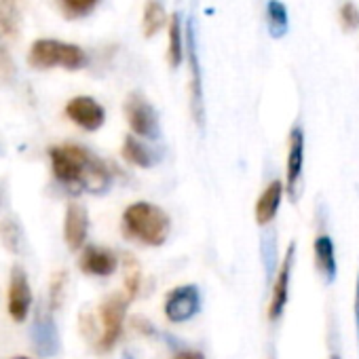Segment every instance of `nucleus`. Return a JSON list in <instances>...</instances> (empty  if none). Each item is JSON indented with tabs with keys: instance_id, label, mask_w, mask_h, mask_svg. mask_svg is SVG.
I'll list each match as a JSON object with an SVG mask.
<instances>
[{
	"instance_id": "obj_1",
	"label": "nucleus",
	"mask_w": 359,
	"mask_h": 359,
	"mask_svg": "<svg viewBox=\"0 0 359 359\" xmlns=\"http://www.w3.org/2000/svg\"><path fill=\"white\" fill-rule=\"evenodd\" d=\"M49 156L55 180L72 193L104 195L112 184V173L106 163L93 156L85 146L60 144L49 150Z\"/></svg>"
},
{
	"instance_id": "obj_2",
	"label": "nucleus",
	"mask_w": 359,
	"mask_h": 359,
	"mask_svg": "<svg viewBox=\"0 0 359 359\" xmlns=\"http://www.w3.org/2000/svg\"><path fill=\"white\" fill-rule=\"evenodd\" d=\"M123 233L142 245L161 248L169 239L171 218L150 201H135L123 212Z\"/></svg>"
},
{
	"instance_id": "obj_3",
	"label": "nucleus",
	"mask_w": 359,
	"mask_h": 359,
	"mask_svg": "<svg viewBox=\"0 0 359 359\" xmlns=\"http://www.w3.org/2000/svg\"><path fill=\"white\" fill-rule=\"evenodd\" d=\"M28 62L32 68L39 70H47V68L81 70L87 66V53L79 45L62 43L55 39H39L32 43Z\"/></svg>"
},
{
	"instance_id": "obj_4",
	"label": "nucleus",
	"mask_w": 359,
	"mask_h": 359,
	"mask_svg": "<svg viewBox=\"0 0 359 359\" xmlns=\"http://www.w3.org/2000/svg\"><path fill=\"white\" fill-rule=\"evenodd\" d=\"M125 116L131 127V131L146 140H158L161 127H158V114L154 106L137 91L129 93L125 100Z\"/></svg>"
},
{
	"instance_id": "obj_5",
	"label": "nucleus",
	"mask_w": 359,
	"mask_h": 359,
	"mask_svg": "<svg viewBox=\"0 0 359 359\" xmlns=\"http://www.w3.org/2000/svg\"><path fill=\"white\" fill-rule=\"evenodd\" d=\"M127 304H129V296H121L114 294L110 298H106L100 306V319H102V334L97 340V348L100 351H110L116 340L121 338L123 332V321H125V313H127Z\"/></svg>"
},
{
	"instance_id": "obj_6",
	"label": "nucleus",
	"mask_w": 359,
	"mask_h": 359,
	"mask_svg": "<svg viewBox=\"0 0 359 359\" xmlns=\"http://www.w3.org/2000/svg\"><path fill=\"white\" fill-rule=\"evenodd\" d=\"M163 311H165L167 321H171V323H184V321L193 319L201 311V292H199V287L193 285V283L173 287L165 298Z\"/></svg>"
},
{
	"instance_id": "obj_7",
	"label": "nucleus",
	"mask_w": 359,
	"mask_h": 359,
	"mask_svg": "<svg viewBox=\"0 0 359 359\" xmlns=\"http://www.w3.org/2000/svg\"><path fill=\"white\" fill-rule=\"evenodd\" d=\"M187 53H189V70H191V112L199 129L205 125V97H203V74L199 64V51L193 30V20L187 24Z\"/></svg>"
},
{
	"instance_id": "obj_8",
	"label": "nucleus",
	"mask_w": 359,
	"mask_h": 359,
	"mask_svg": "<svg viewBox=\"0 0 359 359\" xmlns=\"http://www.w3.org/2000/svg\"><path fill=\"white\" fill-rule=\"evenodd\" d=\"M304 173V131L300 125L292 127L287 142V161H285V191L292 201H298L302 191Z\"/></svg>"
},
{
	"instance_id": "obj_9",
	"label": "nucleus",
	"mask_w": 359,
	"mask_h": 359,
	"mask_svg": "<svg viewBox=\"0 0 359 359\" xmlns=\"http://www.w3.org/2000/svg\"><path fill=\"white\" fill-rule=\"evenodd\" d=\"M294 260H296V241L290 243L279 271L275 275L273 281V290H271V302H269V319L271 321H279L283 317V311L287 306L290 300V283H292V269H294Z\"/></svg>"
},
{
	"instance_id": "obj_10",
	"label": "nucleus",
	"mask_w": 359,
	"mask_h": 359,
	"mask_svg": "<svg viewBox=\"0 0 359 359\" xmlns=\"http://www.w3.org/2000/svg\"><path fill=\"white\" fill-rule=\"evenodd\" d=\"M32 344L41 357H55L60 353L62 342H60V332H57V323L53 319L51 309L41 306L36 311L34 321H32Z\"/></svg>"
},
{
	"instance_id": "obj_11",
	"label": "nucleus",
	"mask_w": 359,
	"mask_h": 359,
	"mask_svg": "<svg viewBox=\"0 0 359 359\" xmlns=\"http://www.w3.org/2000/svg\"><path fill=\"white\" fill-rule=\"evenodd\" d=\"M66 114L72 123L83 127L85 131H97L106 121V110L100 102H95L89 95L72 97L66 104Z\"/></svg>"
},
{
	"instance_id": "obj_12",
	"label": "nucleus",
	"mask_w": 359,
	"mask_h": 359,
	"mask_svg": "<svg viewBox=\"0 0 359 359\" xmlns=\"http://www.w3.org/2000/svg\"><path fill=\"white\" fill-rule=\"evenodd\" d=\"M32 306V290L28 275L22 266H13L11 281H9V315L15 321H26Z\"/></svg>"
},
{
	"instance_id": "obj_13",
	"label": "nucleus",
	"mask_w": 359,
	"mask_h": 359,
	"mask_svg": "<svg viewBox=\"0 0 359 359\" xmlns=\"http://www.w3.org/2000/svg\"><path fill=\"white\" fill-rule=\"evenodd\" d=\"M79 266L85 275L91 277H110L118 269V258L114 252L100 248V245H87L79 258Z\"/></svg>"
},
{
	"instance_id": "obj_14",
	"label": "nucleus",
	"mask_w": 359,
	"mask_h": 359,
	"mask_svg": "<svg viewBox=\"0 0 359 359\" xmlns=\"http://www.w3.org/2000/svg\"><path fill=\"white\" fill-rule=\"evenodd\" d=\"M89 233V214L87 208L81 203H70L66 210V220H64V239L72 252H79Z\"/></svg>"
},
{
	"instance_id": "obj_15",
	"label": "nucleus",
	"mask_w": 359,
	"mask_h": 359,
	"mask_svg": "<svg viewBox=\"0 0 359 359\" xmlns=\"http://www.w3.org/2000/svg\"><path fill=\"white\" fill-rule=\"evenodd\" d=\"M283 191H285L283 182L273 180V182L262 191V195L258 197L256 208H254V216H256V222L260 226H266L277 218L279 208H281V199H283Z\"/></svg>"
},
{
	"instance_id": "obj_16",
	"label": "nucleus",
	"mask_w": 359,
	"mask_h": 359,
	"mask_svg": "<svg viewBox=\"0 0 359 359\" xmlns=\"http://www.w3.org/2000/svg\"><path fill=\"white\" fill-rule=\"evenodd\" d=\"M313 254H315V266H317L319 275L327 283H334L336 273H338V262H336V248H334L332 237L317 235V239L313 243Z\"/></svg>"
},
{
	"instance_id": "obj_17",
	"label": "nucleus",
	"mask_w": 359,
	"mask_h": 359,
	"mask_svg": "<svg viewBox=\"0 0 359 359\" xmlns=\"http://www.w3.org/2000/svg\"><path fill=\"white\" fill-rule=\"evenodd\" d=\"M123 158L135 167L150 169L161 161V154L152 150L148 144H144L142 140H137L135 135H127L123 142Z\"/></svg>"
},
{
	"instance_id": "obj_18",
	"label": "nucleus",
	"mask_w": 359,
	"mask_h": 359,
	"mask_svg": "<svg viewBox=\"0 0 359 359\" xmlns=\"http://www.w3.org/2000/svg\"><path fill=\"white\" fill-rule=\"evenodd\" d=\"M22 28V11L18 0H0V36L18 39Z\"/></svg>"
},
{
	"instance_id": "obj_19",
	"label": "nucleus",
	"mask_w": 359,
	"mask_h": 359,
	"mask_svg": "<svg viewBox=\"0 0 359 359\" xmlns=\"http://www.w3.org/2000/svg\"><path fill=\"white\" fill-rule=\"evenodd\" d=\"M266 24H269V32L273 39H283L287 34L290 28V15L283 3L279 0H269L266 5Z\"/></svg>"
},
{
	"instance_id": "obj_20",
	"label": "nucleus",
	"mask_w": 359,
	"mask_h": 359,
	"mask_svg": "<svg viewBox=\"0 0 359 359\" xmlns=\"http://www.w3.org/2000/svg\"><path fill=\"white\" fill-rule=\"evenodd\" d=\"M184 41H182V24H180V15L173 13L169 22V49H167V60L171 68H177L184 60Z\"/></svg>"
},
{
	"instance_id": "obj_21",
	"label": "nucleus",
	"mask_w": 359,
	"mask_h": 359,
	"mask_svg": "<svg viewBox=\"0 0 359 359\" xmlns=\"http://www.w3.org/2000/svg\"><path fill=\"white\" fill-rule=\"evenodd\" d=\"M165 7L161 0H146L144 5V18H142V28H144V36L152 39L163 26H165Z\"/></svg>"
},
{
	"instance_id": "obj_22",
	"label": "nucleus",
	"mask_w": 359,
	"mask_h": 359,
	"mask_svg": "<svg viewBox=\"0 0 359 359\" xmlns=\"http://www.w3.org/2000/svg\"><path fill=\"white\" fill-rule=\"evenodd\" d=\"M0 243H3L11 254L24 252V231L15 220L7 218L0 222Z\"/></svg>"
},
{
	"instance_id": "obj_23",
	"label": "nucleus",
	"mask_w": 359,
	"mask_h": 359,
	"mask_svg": "<svg viewBox=\"0 0 359 359\" xmlns=\"http://www.w3.org/2000/svg\"><path fill=\"white\" fill-rule=\"evenodd\" d=\"M97 3H100V0H60V5H62L66 18H70V20L87 15Z\"/></svg>"
},
{
	"instance_id": "obj_24",
	"label": "nucleus",
	"mask_w": 359,
	"mask_h": 359,
	"mask_svg": "<svg viewBox=\"0 0 359 359\" xmlns=\"http://www.w3.org/2000/svg\"><path fill=\"white\" fill-rule=\"evenodd\" d=\"M66 281H68L66 271H57L53 275V279H51V292H49V304H51V309H60V304L64 300Z\"/></svg>"
},
{
	"instance_id": "obj_25",
	"label": "nucleus",
	"mask_w": 359,
	"mask_h": 359,
	"mask_svg": "<svg viewBox=\"0 0 359 359\" xmlns=\"http://www.w3.org/2000/svg\"><path fill=\"white\" fill-rule=\"evenodd\" d=\"M125 290L129 300H133L140 292V266L133 258H127V275H125Z\"/></svg>"
},
{
	"instance_id": "obj_26",
	"label": "nucleus",
	"mask_w": 359,
	"mask_h": 359,
	"mask_svg": "<svg viewBox=\"0 0 359 359\" xmlns=\"http://www.w3.org/2000/svg\"><path fill=\"white\" fill-rule=\"evenodd\" d=\"M340 22H342L344 30H355L359 26V11L353 3H346L340 7Z\"/></svg>"
},
{
	"instance_id": "obj_27",
	"label": "nucleus",
	"mask_w": 359,
	"mask_h": 359,
	"mask_svg": "<svg viewBox=\"0 0 359 359\" xmlns=\"http://www.w3.org/2000/svg\"><path fill=\"white\" fill-rule=\"evenodd\" d=\"M13 60L7 51V47L0 45V81H11L13 79Z\"/></svg>"
},
{
	"instance_id": "obj_28",
	"label": "nucleus",
	"mask_w": 359,
	"mask_h": 359,
	"mask_svg": "<svg viewBox=\"0 0 359 359\" xmlns=\"http://www.w3.org/2000/svg\"><path fill=\"white\" fill-rule=\"evenodd\" d=\"M262 254H264V269L266 275H273V266H275V241H271V235L264 237L262 241Z\"/></svg>"
},
{
	"instance_id": "obj_29",
	"label": "nucleus",
	"mask_w": 359,
	"mask_h": 359,
	"mask_svg": "<svg viewBox=\"0 0 359 359\" xmlns=\"http://www.w3.org/2000/svg\"><path fill=\"white\" fill-rule=\"evenodd\" d=\"M171 359H205V355L201 351H195V348H180L173 353Z\"/></svg>"
},
{
	"instance_id": "obj_30",
	"label": "nucleus",
	"mask_w": 359,
	"mask_h": 359,
	"mask_svg": "<svg viewBox=\"0 0 359 359\" xmlns=\"http://www.w3.org/2000/svg\"><path fill=\"white\" fill-rule=\"evenodd\" d=\"M355 330H357V342H359V271L355 281Z\"/></svg>"
},
{
	"instance_id": "obj_31",
	"label": "nucleus",
	"mask_w": 359,
	"mask_h": 359,
	"mask_svg": "<svg viewBox=\"0 0 359 359\" xmlns=\"http://www.w3.org/2000/svg\"><path fill=\"white\" fill-rule=\"evenodd\" d=\"M123 359H135V357L131 353H123Z\"/></svg>"
},
{
	"instance_id": "obj_32",
	"label": "nucleus",
	"mask_w": 359,
	"mask_h": 359,
	"mask_svg": "<svg viewBox=\"0 0 359 359\" xmlns=\"http://www.w3.org/2000/svg\"><path fill=\"white\" fill-rule=\"evenodd\" d=\"M330 359H342V357H340V355H332Z\"/></svg>"
},
{
	"instance_id": "obj_33",
	"label": "nucleus",
	"mask_w": 359,
	"mask_h": 359,
	"mask_svg": "<svg viewBox=\"0 0 359 359\" xmlns=\"http://www.w3.org/2000/svg\"><path fill=\"white\" fill-rule=\"evenodd\" d=\"M15 359H30V357H15Z\"/></svg>"
}]
</instances>
